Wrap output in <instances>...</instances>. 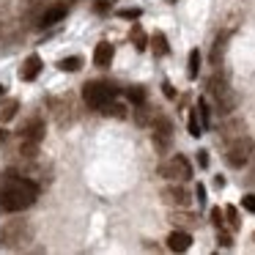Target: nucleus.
<instances>
[{"label":"nucleus","instance_id":"obj_32","mask_svg":"<svg viewBox=\"0 0 255 255\" xmlns=\"http://www.w3.org/2000/svg\"><path fill=\"white\" fill-rule=\"evenodd\" d=\"M162 94H165L167 99H173V96H176V91H173V85H170V83H162Z\"/></svg>","mask_w":255,"mask_h":255},{"label":"nucleus","instance_id":"obj_16","mask_svg":"<svg viewBox=\"0 0 255 255\" xmlns=\"http://www.w3.org/2000/svg\"><path fill=\"white\" fill-rule=\"evenodd\" d=\"M222 137H228V140H239V137H244V124H242V121H231V124H225V127H222Z\"/></svg>","mask_w":255,"mask_h":255},{"label":"nucleus","instance_id":"obj_22","mask_svg":"<svg viewBox=\"0 0 255 255\" xmlns=\"http://www.w3.org/2000/svg\"><path fill=\"white\" fill-rule=\"evenodd\" d=\"M102 113H105V116H113V118H127V107L118 105V102H107V105L102 107Z\"/></svg>","mask_w":255,"mask_h":255},{"label":"nucleus","instance_id":"obj_21","mask_svg":"<svg viewBox=\"0 0 255 255\" xmlns=\"http://www.w3.org/2000/svg\"><path fill=\"white\" fill-rule=\"evenodd\" d=\"M80 66H83V58H80V55H69V58H63V61L58 63L61 72H77Z\"/></svg>","mask_w":255,"mask_h":255},{"label":"nucleus","instance_id":"obj_20","mask_svg":"<svg viewBox=\"0 0 255 255\" xmlns=\"http://www.w3.org/2000/svg\"><path fill=\"white\" fill-rule=\"evenodd\" d=\"M17 110H19V102L17 99H8L6 105L0 107V121H11V118L17 116Z\"/></svg>","mask_w":255,"mask_h":255},{"label":"nucleus","instance_id":"obj_15","mask_svg":"<svg viewBox=\"0 0 255 255\" xmlns=\"http://www.w3.org/2000/svg\"><path fill=\"white\" fill-rule=\"evenodd\" d=\"M189 244H192V236H189L187 231H173L170 236H167V247H170L173 253H187Z\"/></svg>","mask_w":255,"mask_h":255},{"label":"nucleus","instance_id":"obj_9","mask_svg":"<svg viewBox=\"0 0 255 255\" xmlns=\"http://www.w3.org/2000/svg\"><path fill=\"white\" fill-rule=\"evenodd\" d=\"M52 113H55V121L61 124V127H66V124L74 121V113H72V99L69 96H63V99H52L50 102Z\"/></svg>","mask_w":255,"mask_h":255},{"label":"nucleus","instance_id":"obj_25","mask_svg":"<svg viewBox=\"0 0 255 255\" xmlns=\"http://www.w3.org/2000/svg\"><path fill=\"white\" fill-rule=\"evenodd\" d=\"M127 99L132 102V105H143V102H145V91L140 88V85H132V88L127 91Z\"/></svg>","mask_w":255,"mask_h":255},{"label":"nucleus","instance_id":"obj_28","mask_svg":"<svg viewBox=\"0 0 255 255\" xmlns=\"http://www.w3.org/2000/svg\"><path fill=\"white\" fill-rule=\"evenodd\" d=\"M140 8H121V11H118V17H124V19H137L140 17Z\"/></svg>","mask_w":255,"mask_h":255},{"label":"nucleus","instance_id":"obj_36","mask_svg":"<svg viewBox=\"0 0 255 255\" xmlns=\"http://www.w3.org/2000/svg\"><path fill=\"white\" fill-rule=\"evenodd\" d=\"M214 187H217V189H220V187H225V178H222V176H217V178H214Z\"/></svg>","mask_w":255,"mask_h":255},{"label":"nucleus","instance_id":"obj_38","mask_svg":"<svg viewBox=\"0 0 255 255\" xmlns=\"http://www.w3.org/2000/svg\"><path fill=\"white\" fill-rule=\"evenodd\" d=\"M3 94H6V85H0V96H3Z\"/></svg>","mask_w":255,"mask_h":255},{"label":"nucleus","instance_id":"obj_11","mask_svg":"<svg viewBox=\"0 0 255 255\" xmlns=\"http://www.w3.org/2000/svg\"><path fill=\"white\" fill-rule=\"evenodd\" d=\"M162 200H165L167 206H181V209H187L189 206V192L184 187H165L162 189Z\"/></svg>","mask_w":255,"mask_h":255},{"label":"nucleus","instance_id":"obj_23","mask_svg":"<svg viewBox=\"0 0 255 255\" xmlns=\"http://www.w3.org/2000/svg\"><path fill=\"white\" fill-rule=\"evenodd\" d=\"M134 121H137L140 127H148V124L154 121V116L148 113V107H145V105H137V110H134Z\"/></svg>","mask_w":255,"mask_h":255},{"label":"nucleus","instance_id":"obj_1","mask_svg":"<svg viewBox=\"0 0 255 255\" xmlns=\"http://www.w3.org/2000/svg\"><path fill=\"white\" fill-rule=\"evenodd\" d=\"M39 198V184L33 178L22 176V173H6L0 181V209L14 214V211H25L28 206L36 203Z\"/></svg>","mask_w":255,"mask_h":255},{"label":"nucleus","instance_id":"obj_33","mask_svg":"<svg viewBox=\"0 0 255 255\" xmlns=\"http://www.w3.org/2000/svg\"><path fill=\"white\" fill-rule=\"evenodd\" d=\"M198 165H200V167L209 165V151H198Z\"/></svg>","mask_w":255,"mask_h":255},{"label":"nucleus","instance_id":"obj_7","mask_svg":"<svg viewBox=\"0 0 255 255\" xmlns=\"http://www.w3.org/2000/svg\"><path fill=\"white\" fill-rule=\"evenodd\" d=\"M151 129H154V143H156V148L165 151L167 145H170V137H173V124L167 121L165 116H154Z\"/></svg>","mask_w":255,"mask_h":255},{"label":"nucleus","instance_id":"obj_29","mask_svg":"<svg viewBox=\"0 0 255 255\" xmlns=\"http://www.w3.org/2000/svg\"><path fill=\"white\" fill-rule=\"evenodd\" d=\"M242 206H244L247 211H253V214H255V195H244V198H242Z\"/></svg>","mask_w":255,"mask_h":255},{"label":"nucleus","instance_id":"obj_24","mask_svg":"<svg viewBox=\"0 0 255 255\" xmlns=\"http://www.w3.org/2000/svg\"><path fill=\"white\" fill-rule=\"evenodd\" d=\"M198 72H200V52H198V50H192V52H189V69H187L189 80L198 77Z\"/></svg>","mask_w":255,"mask_h":255},{"label":"nucleus","instance_id":"obj_12","mask_svg":"<svg viewBox=\"0 0 255 255\" xmlns=\"http://www.w3.org/2000/svg\"><path fill=\"white\" fill-rule=\"evenodd\" d=\"M113 55H116V50H113L110 41H99V44H96V50H94V63L99 69H107L113 63Z\"/></svg>","mask_w":255,"mask_h":255},{"label":"nucleus","instance_id":"obj_34","mask_svg":"<svg viewBox=\"0 0 255 255\" xmlns=\"http://www.w3.org/2000/svg\"><path fill=\"white\" fill-rule=\"evenodd\" d=\"M195 195H198V200H200V203L206 200V187H203V184H198V187H195Z\"/></svg>","mask_w":255,"mask_h":255},{"label":"nucleus","instance_id":"obj_18","mask_svg":"<svg viewBox=\"0 0 255 255\" xmlns=\"http://www.w3.org/2000/svg\"><path fill=\"white\" fill-rule=\"evenodd\" d=\"M187 129H189V134H192V137H200V134H203V121H200V113H198V107H195V110L189 113Z\"/></svg>","mask_w":255,"mask_h":255},{"label":"nucleus","instance_id":"obj_30","mask_svg":"<svg viewBox=\"0 0 255 255\" xmlns=\"http://www.w3.org/2000/svg\"><path fill=\"white\" fill-rule=\"evenodd\" d=\"M211 222L217 225V231L222 228V209H211Z\"/></svg>","mask_w":255,"mask_h":255},{"label":"nucleus","instance_id":"obj_3","mask_svg":"<svg viewBox=\"0 0 255 255\" xmlns=\"http://www.w3.org/2000/svg\"><path fill=\"white\" fill-rule=\"evenodd\" d=\"M113 96H116V88H113L110 83H88L83 88L85 105L94 107V110H102L107 102H113Z\"/></svg>","mask_w":255,"mask_h":255},{"label":"nucleus","instance_id":"obj_37","mask_svg":"<svg viewBox=\"0 0 255 255\" xmlns=\"http://www.w3.org/2000/svg\"><path fill=\"white\" fill-rule=\"evenodd\" d=\"M3 140H6V132H3V129H0V143H3Z\"/></svg>","mask_w":255,"mask_h":255},{"label":"nucleus","instance_id":"obj_6","mask_svg":"<svg viewBox=\"0 0 255 255\" xmlns=\"http://www.w3.org/2000/svg\"><path fill=\"white\" fill-rule=\"evenodd\" d=\"M250 156H253V143H250L247 137H239V140H233V143H231L225 159H228V165H231V167H244Z\"/></svg>","mask_w":255,"mask_h":255},{"label":"nucleus","instance_id":"obj_35","mask_svg":"<svg viewBox=\"0 0 255 255\" xmlns=\"http://www.w3.org/2000/svg\"><path fill=\"white\" fill-rule=\"evenodd\" d=\"M96 11H99V14H107V11H110V6H107V3H96Z\"/></svg>","mask_w":255,"mask_h":255},{"label":"nucleus","instance_id":"obj_13","mask_svg":"<svg viewBox=\"0 0 255 255\" xmlns=\"http://www.w3.org/2000/svg\"><path fill=\"white\" fill-rule=\"evenodd\" d=\"M41 72V58L39 55H28L22 63V69H19V80H25V83H30V80H36Z\"/></svg>","mask_w":255,"mask_h":255},{"label":"nucleus","instance_id":"obj_5","mask_svg":"<svg viewBox=\"0 0 255 255\" xmlns=\"http://www.w3.org/2000/svg\"><path fill=\"white\" fill-rule=\"evenodd\" d=\"M159 173L165 178H170V181H187V178H192V165L187 162V156L176 154V156H170L167 162H162Z\"/></svg>","mask_w":255,"mask_h":255},{"label":"nucleus","instance_id":"obj_19","mask_svg":"<svg viewBox=\"0 0 255 255\" xmlns=\"http://www.w3.org/2000/svg\"><path fill=\"white\" fill-rule=\"evenodd\" d=\"M129 36H132V41H134V50H140V52H143L145 47L151 44V39L143 33V28H140V25H134V28H132V33H129Z\"/></svg>","mask_w":255,"mask_h":255},{"label":"nucleus","instance_id":"obj_27","mask_svg":"<svg viewBox=\"0 0 255 255\" xmlns=\"http://www.w3.org/2000/svg\"><path fill=\"white\" fill-rule=\"evenodd\" d=\"M225 217H228V222H231V228L236 231V228H239V214H236L233 206H228V209H225Z\"/></svg>","mask_w":255,"mask_h":255},{"label":"nucleus","instance_id":"obj_4","mask_svg":"<svg viewBox=\"0 0 255 255\" xmlns=\"http://www.w3.org/2000/svg\"><path fill=\"white\" fill-rule=\"evenodd\" d=\"M209 94L214 96L217 110L220 113H231L233 107H236V94H233L231 85H228L222 77H211L209 80Z\"/></svg>","mask_w":255,"mask_h":255},{"label":"nucleus","instance_id":"obj_26","mask_svg":"<svg viewBox=\"0 0 255 255\" xmlns=\"http://www.w3.org/2000/svg\"><path fill=\"white\" fill-rule=\"evenodd\" d=\"M173 222H184V225H198L195 214H173Z\"/></svg>","mask_w":255,"mask_h":255},{"label":"nucleus","instance_id":"obj_14","mask_svg":"<svg viewBox=\"0 0 255 255\" xmlns=\"http://www.w3.org/2000/svg\"><path fill=\"white\" fill-rule=\"evenodd\" d=\"M44 0H22V6H19V17L25 19V22H36L39 19V14L44 11Z\"/></svg>","mask_w":255,"mask_h":255},{"label":"nucleus","instance_id":"obj_2","mask_svg":"<svg viewBox=\"0 0 255 255\" xmlns=\"http://www.w3.org/2000/svg\"><path fill=\"white\" fill-rule=\"evenodd\" d=\"M33 239V228L25 220H8L0 228V247L6 250H22L28 247V242Z\"/></svg>","mask_w":255,"mask_h":255},{"label":"nucleus","instance_id":"obj_8","mask_svg":"<svg viewBox=\"0 0 255 255\" xmlns=\"http://www.w3.org/2000/svg\"><path fill=\"white\" fill-rule=\"evenodd\" d=\"M63 17H66V6H63V3H55V6L44 8V11L39 14V19H36V28H52V25H58Z\"/></svg>","mask_w":255,"mask_h":255},{"label":"nucleus","instance_id":"obj_39","mask_svg":"<svg viewBox=\"0 0 255 255\" xmlns=\"http://www.w3.org/2000/svg\"><path fill=\"white\" fill-rule=\"evenodd\" d=\"M253 239H255V236H253Z\"/></svg>","mask_w":255,"mask_h":255},{"label":"nucleus","instance_id":"obj_31","mask_svg":"<svg viewBox=\"0 0 255 255\" xmlns=\"http://www.w3.org/2000/svg\"><path fill=\"white\" fill-rule=\"evenodd\" d=\"M217 242H220V247H231V236H228V233H222V228H220V236H217Z\"/></svg>","mask_w":255,"mask_h":255},{"label":"nucleus","instance_id":"obj_10","mask_svg":"<svg viewBox=\"0 0 255 255\" xmlns=\"http://www.w3.org/2000/svg\"><path fill=\"white\" fill-rule=\"evenodd\" d=\"M19 140H22V143H41V140H44V121H41V118L28 121V124L22 127Z\"/></svg>","mask_w":255,"mask_h":255},{"label":"nucleus","instance_id":"obj_17","mask_svg":"<svg viewBox=\"0 0 255 255\" xmlns=\"http://www.w3.org/2000/svg\"><path fill=\"white\" fill-rule=\"evenodd\" d=\"M151 50H154V55H167V52H170L165 33H159V30H156V33L151 36Z\"/></svg>","mask_w":255,"mask_h":255}]
</instances>
